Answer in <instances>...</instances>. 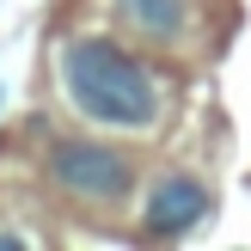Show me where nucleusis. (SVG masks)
I'll list each match as a JSON object with an SVG mask.
<instances>
[{
    "label": "nucleus",
    "instance_id": "nucleus-5",
    "mask_svg": "<svg viewBox=\"0 0 251 251\" xmlns=\"http://www.w3.org/2000/svg\"><path fill=\"white\" fill-rule=\"evenodd\" d=\"M25 239H19V233H0V251H19Z\"/></svg>",
    "mask_w": 251,
    "mask_h": 251
},
{
    "label": "nucleus",
    "instance_id": "nucleus-4",
    "mask_svg": "<svg viewBox=\"0 0 251 251\" xmlns=\"http://www.w3.org/2000/svg\"><path fill=\"white\" fill-rule=\"evenodd\" d=\"M117 19L129 25L141 43H184V31H190V0H117Z\"/></svg>",
    "mask_w": 251,
    "mask_h": 251
},
{
    "label": "nucleus",
    "instance_id": "nucleus-1",
    "mask_svg": "<svg viewBox=\"0 0 251 251\" xmlns=\"http://www.w3.org/2000/svg\"><path fill=\"white\" fill-rule=\"evenodd\" d=\"M61 86L86 123H104V129L159 123V80L110 37H74L61 49Z\"/></svg>",
    "mask_w": 251,
    "mask_h": 251
},
{
    "label": "nucleus",
    "instance_id": "nucleus-3",
    "mask_svg": "<svg viewBox=\"0 0 251 251\" xmlns=\"http://www.w3.org/2000/svg\"><path fill=\"white\" fill-rule=\"evenodd\" d=\"M208 208H215L208 184L190 178V172H172V178H159L153 196H147V233H153V239H184L190 227L208 221Z\"/></svg>",
    "mask_w": 251,
    "mask_h": 251
},
{
    "label": "nucleus",
    "instance_id": "nucleus-2",
    "mask_svg": "<svg viewBox=\"0 0 251 251\" xmlns=\"http://www.w3.org/2000/svg\"><path fill=\"white\" fill-rule=\"evenodd\" d=\"M49 178L68 196H80V202H117V196H129L135 166L104 141H61L49 153Z\"/></svg>",
    "mask_w": 251,
    "mask_h": 251
}]
</instances>
